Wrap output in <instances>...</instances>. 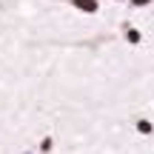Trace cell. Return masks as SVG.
<instances>
[{
	"instance_id": "6da1fadb",
	"label": "cell",
	"mask_w": 154,
	"mask_h": 154,
	"mask_svg": "<svg viewBox=\"0 0 154 154\" xmlns=\"http://www.w3.org/2000/svg\"><path fill=\"white\" fill-rule=\"evenodd\" d=\"M66 3L77 6V9L86 11V14H94V11H97V0H66Z\"/></svg>"
},
{
	"instance_id": "7a4b0ae2",
	"label": "cell",
	"mask_w": 154,
	"mask_h": 154,
	"mask_svg": "<svg viewBox=\"0 0 154 154\" xmlns=\"http://www.w3.org/2000/svg\"><path fill=\"white\" fill-rule=\"evenodd\" d=\"M137 128H140L143 134H151V126H149V120H140V123H137Z\"/></svg>"
},
{
	"instance_id": "3957f363",
	"label": "cell",
	"mask_w": 154,
	"mask_h": 154,
	"mask_svg": "<svg viewBox=\"0 0 154 154\" xmlns=\"http://www.w3.org/2000/svg\"><path fill=\"white\" fill-rule=\"evenodd\" d=\"M126 32H128V40H131V43H137V40H140V34L134 32V29H126Z\"/></svg>"
},
{
	"instance_id": "277c9868",
	"label": "cell",
	"mask_w": 154,
	"mask_h": 154,
	"mask_svg": "<svg viewBox=\"0 0 154 154\" xmlns=\"http://www.w3.org/2000/svg\"><path fill=\"white\" fill-rule=\"evenodd\" d=\"M40 151H51V140H49V137H46L43 143H40Z\"/></svg>"
},
{
	"instance_id": "5b68a950",
	"label": "cell",
	"mask_w": 154,
	"mask_h": 154,
	"mask_svg": "<svg viewBox=\"0 0 154 154\" xmlns=\"http://www.w3.org/2000/svg\"><path fill=\"white\" fill-rule=\"evenodd\" d=\"M143 3H151V0H131V6H143Z\"/></svg>"
},
{
	"instance_id": "8992f818",
	"label": "cell",
	"mask_w": 154,
	"mask_h": 154,
	"mask_svg": "<svg viewBox=\"0 0 154 154\" xmlns=\"http://www.w3.org/2000/svg\"><path fill=\"white\" fill-rule=\"evenodd\" d=\"M26 154H32V151H26Z\"/></svg>"
}]
</instances>
